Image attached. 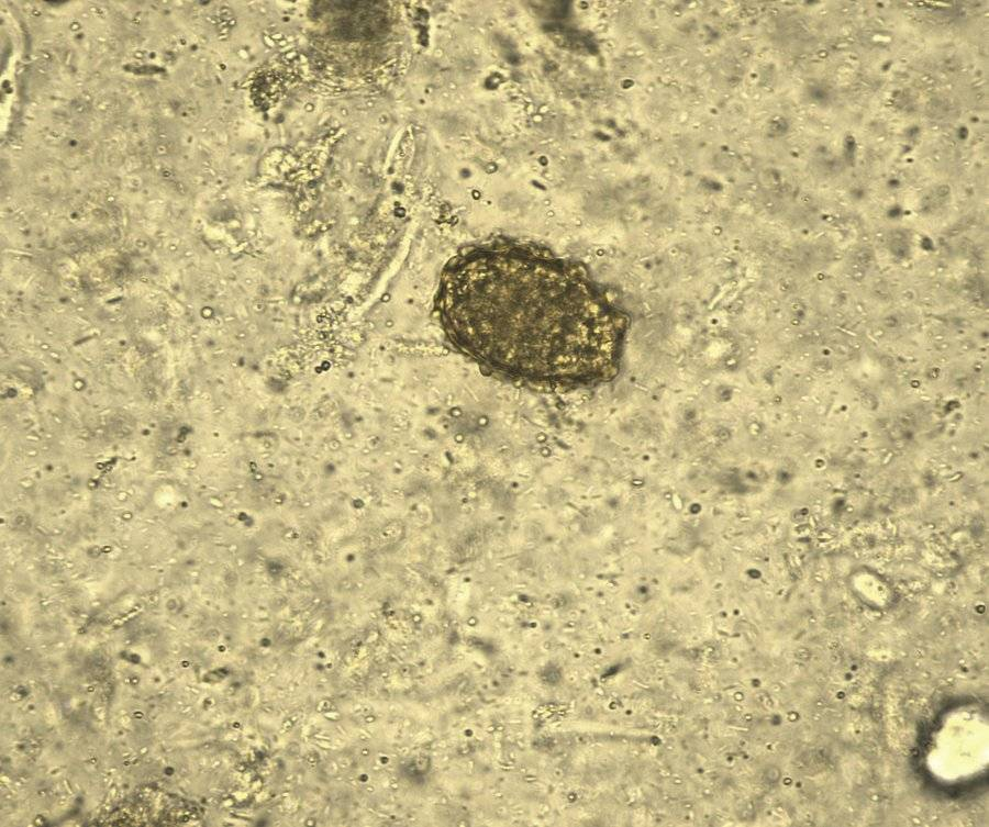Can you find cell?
Masks as SVG:
<instances>
[{
  "label": "cell",
  "instance_id": "1",
  "mask_svg": "<svg viewBox=\"0 0 989 827\" xmlns=\"http://www.w3.org/2000/svg\"><path fill=\"white\" fill-rule=\"evenodd\" d=\"M435 310L452 347L482 370L543 388L612 380L630 327L584 265L507 239L456 254L442 271Z\"/></svg>",
  "mask_w": 989,
  "mask_h": 827
},
{
  "label": "cell",
  "instance_id": "2",
  "mask_svg": "<svg viewBox=\"0 0 989 827\" xmlns=\"http://www.w3.org/2000/svg\"><path fill=\"white\" fill-rule=\"evenodd\" d=\"M312 11L314 19L336 37H370L380 26V12L370 2H316Z\"/></svg>",
  "mask_w": 989,
  "mask_h": 827
}]
</instances>
